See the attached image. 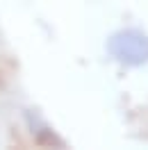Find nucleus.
Listing matches in <instances>:
<instances>
[{
    "mask_svg": "<svg viewBox=\"0 0 148 150\" xmlns=\"http://www.w3.org/2000/svg\"><path fill=\"white\" fill-rule=\"evenodd\" d=\"M107 52L123 66H144L148 62V34L141 30H119L107 39Z\"/></svg>",
    "mask_w": 148,
    "mask_h": 150,
    "instance_id": "1",
    "label": "nucleus"
},
{
    "mask_svg": "<svg viewBox=\"0 0 148 150\" xmlns=\"http://www.w3.org/2000/svg\"><path fill=\"white\" fill-rule=\"evenodd\" d=\"M25 123H28L30 134H32V139H34L37 146H41V148H66V141L59 139L57 132L53 130L39 114L25 112Z\"/></svg>",
    "mask_w": 148,
    "mask_h": 150,
    "instance_id": "2",
    "label": "nucleus"
}]
</instances>
